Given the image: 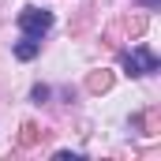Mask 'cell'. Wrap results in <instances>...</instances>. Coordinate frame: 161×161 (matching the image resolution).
I'll return each mask as SVG.
<instances>
[{"label":"cell","instance_id":"5","mask_svg":"<svg viewBox=\"0 0 161 161\" xmlns=\"http://www.w3.org/2000/svg\"><path fill=\"white\" fill-rule=\"evenodd\" d=\"M142 4H146V8H158V4H161V0H142Z\"/></svg>","mask_w":161,"mask_h":161},{"label":"cell","instance_id":"4","mask_svg":"<svg viewBox=\"0 0 161 161\" xmlns=\"http://www.w3.org/2000/svg\"><path fill=\"white\" fill-rule=\"evenodd\" d=\"M45 97H49V86H34V101H38V105H41Z\"/></svg>","mask_w":161,"mask_h":161},{"label":"cell","instance_id":"1","mask_svg":"<svg viewBox=\"0 0 161 161\" xmlns=\"http://www.w3.org/2000/svg\"><path fill=\"white\" fill-rule=\"evenodd\" d=\"M158 68H161V60H158V53L150 45H135L131 53H124V71L135 75V79L139 75H154Z\"/></svg>","mask_w":161,"mask_h":161},{"label":"cell","instance_id":"2","mask_svg":"<svg viewBox=\"0 0 161 161\" xmlns=\"http://www.w3.org/2000/svg\"><path fill=\"white\" fill-rule=\"evenodd\" d=\"M19 30L30 34V38H45V34L53 30V11H49V8H34V4H26V8L19 11Z\"/></svg>","mask_w":161,"mask_h":161},{"label":"cell","instance_id":"3","mask_svg":"<svg viewBox=\"0 0 161 161\" xmlns=\"http://www.w3.org/2000/svg\"><path fill=\"white\" fill-rule=\"evenodd\" d=\"M11 53H15V60H34V56L41 53V38H30V34H23V38L15 41V49H11Z\"/></svg>","mask_w":161,"mask_h":161}]
</instances>
